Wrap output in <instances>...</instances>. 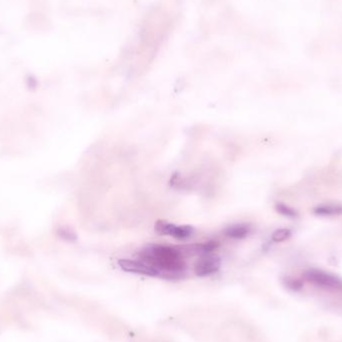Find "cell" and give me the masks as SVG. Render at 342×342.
<instances>
[{
  "instance_id": "6da1fadb",
  "label": "cell",
  "mask_w": 342,
  "mask_h": 342,
  "mask_svg": "<svg viewBox=\"0 0 342 342\" xmlns=\"http://www.w3.org/2000/svg\"><path fill=\"white\" fill-rule=\"evenodd\" d=\"M138 256L140 260L156 268L162 278L179 279L185 276L187 265L179 247L150 244L142 248Z\"/></svg>"
},
{
  "instance_id": "7a4b0ae2",
  "label": "cell",
  "mask_w": 342,
  "mask_h": 342,
  "mask_svg": "<svg viewBox=\"0 0 342 342\" xmlns=\"http://www.w3.org/2000/svg\"><path fill=\"white\" fill-rule=\"evenodd\" d=\"M306 281L325 289H342V280L337 276L319 269H308L303 273Z\"/></svg>"
},
{
  "instance_id": "3957f363",
  "label": "cell",
  "mask_w": 342,
  "mask_h": 342,
  "mask_svg": "<svg viewBox=\"0 0 342 342\" xmlns=\"http://www.w3.org/2000/svg\"><path fill=\"white\" fill-rule=\"evenodd\" d=\"M154 230L161 236H171L178 240H186L190 238L195 231L192 225H178L163 220H158L155 223Z\"/></svg>"
},
{
  "instance_id": "277c9868",
  "label": "cell",
  "mask_w": 342,
  "mask_h": 342,
  "mask_svg": "<svg viewBox=\"0 0 342 342\" xmlns=\"http://www.w3.org/2000/svg\"><path fill=\"white\" fill-rule=\"evenodd\" d=\"M221 268V259L214 254L201 255L194 264V272L198 277H207L217 273Z\"/></svg>"
},
{
  "instance_id": "5b68a950",
  "label": "cell",
  "mask_w": 342,
  "mask_h": 342,
  "mask_svg": "<svg viewBox=\"0 0 342 342\" xmlns=\"http://www.w3.org/2000/svg\"><path fill=\"white\" fill-rule=\"evenodd\" d=\"M120 268L128 273L140 274L150 277H160V272L142 260H132V259H120L118 261Z\"/></svg>"
},
{
  "instance_id": "8992f818",
  "label": "cell",
  "mask_w": 342,
  "mask_h": 342,
  "mask_svg": "<svg viewBox=\"0 0 342 342\" xmlns=\"http://www.w3.org/2000/svg\"><path fill=\"white\" fill-rule=\"evenodd\" d=\"M219 242L210 240L206 241L204 243H197V244H192V245H187V246H182L179 247L180 251L182 252L183 256L188 255H205V254H210L214 250H216L219 247Z\"/></svg>"
},
{
  "instance_id": "52a82bcc",
  "label": "cell",
  "mask_w": 342,
  "mask_h": 342,
  "mask_svg": "<svg viewBox=\"0 0 342 342\" xmlns=\"http://www.w3.org/2000/svg\"><path fill=\"white\" fill-rule=\"evenodd\" d=\"M251 231V226L247 223H236L227 226L223 234L231 239H243L246 238Z\"/></svg>"
},
{
  "instance_id": "ba28073f",
  "label": "cell",
  "mask_w": 342,
  "mask_h": 342,
  "mask_svg": "<svg viewBox=\"0 0 342 342\" xmlns=\"http://www.w3.org/2000/svg\"><path fill=\"white\" fill-rule=\"evenodd\" d=\"M313 213L318 216H338L342 215V204L337 202H328L317 205L313 209Z\"/></svg>"
},
{
  "instance_id": "9c48e42d",
  "label": "cell",
  "mask_w": 342,
  "mask_h": 342,
  "mask_svg": "<svg viewBox=\"0 0 342 342\" xmlns=\"http://www.w3.org/2000/svg\"><path fill=\"white\" fill-rule=\"evenodd\" d=\"M275 210H276L279 214H281L282 216L287 217V218H292V219H294V218H297V217H298V212H297V210H295L294 208H292V207H290L289 205H286V204H284V203H282V202H277V203L275 204Z\"/></svg>"
},
{
  "instance_id": "30bf717a",
  "label": "cell",
  "mask_w": 342,
  "mask_h": 342,
  "mask_svg": "<svg viewBox=\"0 0 342 342\" xmlns=\"http://www.w3.org/2000/svg\"><path fill=\"white\" fill-rule=\"evenodd\" d=\"M292 232L289 228H279L271 234V241L274 243H280L287 240L291 236Z\"/></svg>"
},
{
  "instance_id": "8fae6325",
  "label": "cell",
  "mask_w": 342,
  "mask_h": 342,
  "mask_svg": "<svg viewBox=\"0 0 342 342\" xmlns=\"http://www.w3.org/2000/svg\"><path fill=\"white\" fill-rule=\"evenodd\" d=\"M284 283L289 289H292V290H298L302 286V283L299 280L293 279V278H286L284 280Z\"/></svg>"
}]
</instances>
